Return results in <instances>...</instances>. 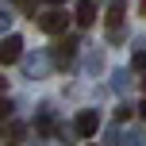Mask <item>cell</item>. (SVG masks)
<instances>
[{
  "label": "cell",
  "instance_id": "6da1fadb",
  "mask_svg": "<svg viewBox=\"0 0 146 146\" xmlns=\"http://www.w3.org/2000/svg\"><path fill=\"white\" fill-rule=\"evenodd\" d=\"M38 27H42L46 35H62V31L69 27V15H66V12H58V8H54V12H46V15H38Z\"/></svg>",
  "mask_w": 146,
  "mask_h": 146
},
{
  "label": "cell",
  "instance_id": "7a4b0ae2",
  "mask_svg": "<svg viewBox=\"0 0 146 146\" xmlns=\"http://www.w3.org/2000/svg\"><path fill=\"white\" fill-rule=\"evenodd\" d=\"M19 54H23V38H19V35H8L4 42H0V62H4V66L19 62Z\"/></svg>",
  "mask_w": 146,
  "mask_h": 146
},
{
  "label": "cell",
  "instance_id": "3957f363",
  "mask_svg": "<svg viewBox=\"0 0 146 146\" xmlns=\"http://www.w3.org/2000/svg\"><path fill=\"white\" fill-rule=\"evenodd\" d=\"M123 12H127V0H111V8H108V35H111V38H119Z\"/></svg>",
  "mask_w": 146,
  "mask_h": 146
},
{
  "label": "cell",
  "instance_id": "277c9868",
  "mask_svg": "<svg viewBox=\"0 0 146 146\" xmlns=\"http://www.w3.org/2000/svg\"><path fill=\"white\" fill-rule=\"evenodd\" d=\"M96 127H100V115H96V111H81V115H77V135H81V139L96 135Z\"/></svg>",
  "mask_w": 146,
  "mask_h": 146
},
{
  "label": "cell",
  "instance_id": "5b68a950",
  "mask_svg": "<svg viewBox=\"0 0 146 146\" xmlns=\"http://www.w3.org/2000/svg\"><path fill=\"white\" fill-rule=\"evenodd\" d=\"M77 23H81V27L96 23V4H92V0H81V4H77Z\"/></svg>",
  "mask_w": 146,
  "mask_h": 146
},
{
  "label": "cell",
  "instance_id": "8992f818",
  "mask_svg": "<svg viewBox=\"0 0 146 146\" xmlns=\"http://www.w3.org/2000/svg\"><path fill=\"white\" fill-rule=\"evenodd\" d=\"M131 66H135V69H146V50L135 54V58H131Z\"/></svg>",
  "mask_w": 146,
  "mask_h": 146
},
{
  "label": "cell",
  "instance_id": "52a82bcc",
  "mask_svg": "<svg viewBox=\"0 0 146 146\" xmlns=\"http://www.w3.org/2000/svg\"><path fill=\"white\" fill-rule=\"evenodd\" d=\"M8 108H12V104H8V100H0V119L8 115Z\"/></svg>",
  "mask_w": 146,
  "mask_h": 146
},
{
  "label": "cell",
  "instance_id": "ba28073f",
  "mask_svg": "<svg viewBox=\"0 0 146 146\" xmlns=\"http://www.w3.org/2000/svg\"><path fill=\"white\" fill-rule=\"evenodd\" d=\"M139 115H142V119H146V100H142V104H139Z\"/></svg>",
  "mask_w": 146,
  "mask_h": 146
},
{
  "label": "cell",
  "instance_id": "9c48e42d",
  "mask_svg": "<svg viewBox=\"0 0 146 146\" xmlns=\"http://www.w3.org/2000/svg\"><path fill=\"white\" fill-rule=\"evenodd\" d=\"M4 88H8V81H4V77H0V92H4Z\"/></svg>",
  "mask_w": 146,
  "mask_h": 146
},
{
  "label": "cell",
  "instance_id": "30bf717a",
  "mask_svg": "<svg viewBox=\"0 0 146 146\" xmlns=\"http://www.w3.org/2000/svg\"><path fill=\"white\" fill-rule=\"evenodd\" d=\"M139 12H142V15H146V0H142V4H139Z\"/></svg>",
  "mask_w": 146,
  "mask_h": 146
},
{
  "label": "cell",
  "instance_id": "8fae6325",
  "mask_svg": "<svg viewBox=\"0 0 146 146\" xmlns=\"http://www.w3.org/2000/svg\"><path fill=\"white\" fill-rule=\"evenodd\" d=\"M46 4H62V0H46Z\"/></svg>",
  "mask_w": 146,
  "mask_h": 146
},
{
  "label": "cell",
  "instance_id": "7c38bea8",
  "mask_svg": "<svg viewBox=\"0 0 146 146\" xmlns=\"http://www.w3.org/2000/svg\"><path fill=\"white\" fill-rule=\"evenodd\" d=\"M142 92H146V77H142Z\"/></svg>",
  "mask_w": 146,
  "mask_h": 146
}]
</instances>
